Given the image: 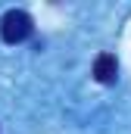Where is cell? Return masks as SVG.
<instances>
[{"mask_svg": "<svg viewBox=\"0 0 131 134\" xmlns=\"http://www.w3.org/2000/svg\"><path fill=\"white\" fill-rule=\"evenodd\" d=\"M94 78H97L100 84H112L119 78V59L112 53H100L97 59H94Z\"/></svg>", "mask_w": 131, "mask_h": 134, "instance_id": "cell-2", "label": "cell"}, {"mask_svg": "<svg viewBox=\"0 0 131 134\" xmlns=\"http://www.w3.org/2000/svg\"><path fill=\"white\" fill-rule=\"evenodd\" d=\"M31 16L22 13V9H9L3 19H0V37L6 44H22L28 34H31Z\"/></svg>", "mask_w": 131, "mask_h": 134, "instance_id": "cell-1", "label": "cell"}]
</instances>
